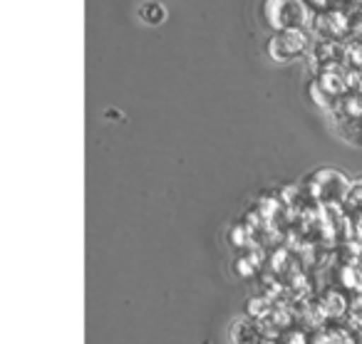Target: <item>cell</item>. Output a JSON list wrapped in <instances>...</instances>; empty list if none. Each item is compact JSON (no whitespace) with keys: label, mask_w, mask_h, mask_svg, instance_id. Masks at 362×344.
I'll return each mask as SVG.
<instances>
[{"label":"cell","mask_w":362,"mask_h":344,"mask_svg":"<svg viewBox=\"0 0 362 344\" xmlns=\"http://www.w3.org/2000/svg\"><path fill=\"white\" fill-rule=\"evenodd\" d=\"M261 16L271 30H308L313 25L315 13L303 0H263Z\"/></svg>","instance_id":"1"},{"label":"cell","mask_w":362,"mask_h":344,"mask_svg":"<svg viewBox=\"0 0 362 344\" xmlns=\"http://www.w3.org/2000/svg\"><path fill=\"white\" fill-rule=\"evenodd\" d=\"M308 191H310L315 198L322 201H342L347 198V191H350V181L340 174V171H332V169H322L315 171L308 181Z\"/></svg>","instance_id":"4"},{"label":"cell","mask_w":362,"mask_h":344,"mask_svg":"<svg viewBox=\"0 0 362 344\" xmlns=\"http://www.w3.org/2000/svg\"><path fill=\"white\" fill-rule=\"evenodd\" d=\"M310 47L313 40L308 30H286V32H276L268 40V55L276 62H293L298 57L308 55Z\"/></svg>","instance_id":"2"},{"label":"cell","mask_w":362,"mask_h":344,"mask_svg":"<svg viewBox=\"0 0 362 344\" xmlns=\"http://www.w3.org/2000/svg\"><path fill=\"white\" fill-rule=\"evenodd\" d=\"M246 240H248V230L243 228V225H233V230H231V243L233 245H246Z\"/></svg>","instance_id":"9"},{"label":"cell","mask_w":362,"mask_h":344,"mask_svg":"<svg viewBox=\"0 0 362 344\" xmlns=\"http://www.w3.org/2000/svg\"><path fill=\"white\" fill-rule=\"evenodd\" d=\"M345 67L347 70H362V42L350 40L345 47Z\"/></svg>","instance_id":"5"},{"label":"cell","mask_w":362,"mask_h":344,"mask_svg":"<svg viewBox=\"0 0 362 344\" xmlns=\"http://www.w3.org/2000/svg\"><path fill=\"white\" fill-rule=\"evenodd\" d=\"M347 203L352 206V208H362V181H357V184L350 186V191H347Z\"/></svg>","instance_id":"8"},{"label":"cell","mask_w":362,"mask_h":344,"mask_svg":"<svg viewBox=\"0 0 362 344\" xmlns=\"http://www.w3.org/2000/svg\"><path fill=\"white\" fill-rule=\"evenodd\" d=\"M313 13H327V11H337L340 8V0H303Z\"/></svg>","instance_id":"6"},{"label":"cell","mask_w":362,"mask_h":344,"mask_svg":"<svg viewBox=\"0 0 362 344\" xmlns=\"http://www.w3.org/2000/svg\"><path fill=\"white\" fill-rule=\"evenodd\" d=\"M352 40L362 42V16L352 18Z\"/></svg>","instance_id":"10"},{"label":"cell","mask_w":362,"mask_h":344,"mask_svg":"<svg viewBox=\"0 0 362 344\" xmlns=\"http://www.w3.org/2000/svg\"><path fill=\"white\" fill-rule=\"evenodd\" d=\"M352 18L347 11L337 8V11L317 13L313 18L310 30L315 32L320 40H335V42H350L352 40Z\"/></svg>","instance_id":"3"},{"label":"cell","mask_w":362,"mask_h":344,"mask_svg":"<svg viewBox=\"0 0 362 344\" xmlns=\"http://www.w3.org/2000/svg\"><path fill=\"white\" fill-rule=\"evenodd\" d=\"M141 18H144L146 23H161L164 20V8L156 6V3H146V6L141 8Z\"/></svg>","instance_id":"7"}]
</instances>
